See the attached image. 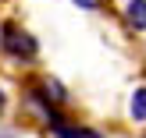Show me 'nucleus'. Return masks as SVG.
I'll use <instances>...</instances> for the list:
<instances>
[{
    "mask_svg": "<svg viewBox=\"0 0 146 138\" xmlns=\"http://www.w3.org/2000/svg\"><path fill=\"white\" fill-rule=\"evenodd\" d=\"M4 50L14 57V60H36V53H39L36 39L25 32V28H14V25L4 28Z\"/></svg>",
    "mask_w": 146,
    "mask_h": 138,
    "instance_id": "f257e3e1",
    "label": "nucleus"
},
{
    "mask_svg": "<svg viewBox=\"0 0 146 138\" xmlns=\"http://www.w3.org/2000/svg\"><path fill=\"white\" fill-rule=\"evenodd\" d=\"M125 18L135 32H146V0H128L125 4Z\"/></svg>",
    "mask_w": 146,
    "mask_h": 138,
    "instance_id": "f03ea898",
    "label": "nucleus"
},
{
    "mask_svg": "<svg viewBox=\"0 0 146 138\" xmlns=\"http://www.w3.org/2000/svg\"><path fill=\"white\" fill-rule=\"evenodd\" d=\"M128 117H132L135 124H146V89L143 85L132 92V99H128Z\"/></svg>",
    "mask_w": 146,
    "mask_h": 138,
    "instance_id": "7ed1b4c3",
    "label": "nucleus"
},
{
    "mask_svg": "<svg viewBox=\"0 0 146 138\" xmlns=\"http://www.w3.org/2000/svg\"><path fill=\"white\" fill-rule=\"evenodd\" d=\"M39 96L46 99L50 106H54V103H64V99H68V92L61 89V82H54V78H43V82H39Z\"/></svg>",
    "mask_w": 146,
    "mask_h": 138,
    "instance_id": "20e7f679",
    "label": "nucleus"
},
{
    "mask_svg": "<svg viewBox=\"0 0 146 138\" xmlns=\"http://www.w3.org/2000/svg\"><path fill=\"white\" fill-rule=\"evenodd\" d=\"M54 138H104V135L93 131V128H78V124H57Z\"/></svg>",
    "mask_w": 146,
    "mask_h": 138,
    "instance_id": "39448f33",
    "label": "nucleus"
},
{
    "mask_svg": "<svg viewBox=\"0 0 146 138\" xmlns=\"http://www.w3.org/2000/svg\"><path fill=\"white\" fill-rule=\"evenodd\" d=\"M78 7H86V11H93V7H100V0H75Z\"/></svg>",
    "mask_w": 146,
    "mask_h": 138,
    "instance_id": "423d86ee",
    "label": "nucleus"
},
{
    "mask_svg": "<svg viewBox=\"0 0 146 138\" xmlns=\"http://www.w3.org/2000/svg\"><path fill=\"white\" fill-rule=\"evenodd\" d=\"M4 103H7V99H4V89H0V113H4Z\"/></svg>",
    "mask_w": 146,
    "mask_h": 138,
    "instance_id": "0eeeda50",
    "label": "nucleus"
},
{
    "mask_svg": "<svg viewBox=\"0 0 146 138\" xmlns=\"http://www.w3.org/2000/svg\"><path fill=\"white\" fill-rule=\"evenodd\" d=\"M0 46H4V28H0Z\"/></svg>",
    "mask_w": 146,
    "mask_h": 138,
    "instance_id": "6e6552de",
    "label": "nucleus"
},
{
    "mask_svg": "<svg viewBox=\"0 0 146 138\" xmlns=\"http://www.w3.org/2000/svg\"><path fill=\"white\" fill-rule=\"evenodd\" d=\"M0 138H14V135H0Z\"/></svg>",
    "mask_w": 146,
    "mask_h": 138,
    "instance_id": "1a4fd4ad",
    "label": "nucleus"
}]
</instances>
